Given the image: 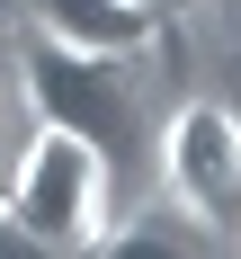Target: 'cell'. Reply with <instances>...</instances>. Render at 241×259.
<instances>
[{
	"instance_id": "6da1fadb",
	"label": "cell",
	"mask_w": 241,
	"mask_h": 259,
	"mask_svg": "<svg viewBox=\"0 0 241 259\" xmlns=\"http://www.w3.org/2000/svg\"><path fill=\"white\" fill-rule=\"evenodd\" d=\"M0 206L80 259L107 233V152L89 143V134L36 116V134H27V152H18V170H9V197H0Z\"/></svg>"
},
{
	"instance_id": "7a4b0ae2",
	"label": "cell",
	"mask_w": 241,
	"mask_h": 259,
	"mask_svg": "<svg viewBox=\"0 0 241 259\" xmlns=\"http://www.w3.org/2000/svg\"><path fill=\"white\" fill-rule=\"evenodd\" d=\"M18 90L27 107L45 116V125H72L89 134L107 161L125 152L134 116H143V72H134V54H72V45H36L18 54Z\"/></svg>"
},
{
	"instance_id": "3957f363",
	"label": "cell",
	"mask_w": 241,
	"mask_h": 259,
	"mask_svg": "<svg viewBox=\"0 0 241 259\" xmlns=\"http://www.w3.org/2000/svg\"><path fill=\"white\" fill-rule=\"evenodd\" d=\"M161 188L197 233H241V116L187 99L161 125Z\"/></svg>"
},
{
	"instance_id": "277c9868",
	"label": "cell",
	"mask_w": 241,
	"mask_h": 259,
	"mask_svg": "<svg viewBox=\"0 0 241 259\" xmlns=\"http://www.w3.org/2000/svg\"><path fill=\"white\" fill-rule=\"evenodd\" d=\"M27 18L45 45H72V54H152L161 45V9H134V0H27Z\"/></svg>"
},
{
	"instance_id": "5b68a950",
	"label": "cell",
	"mask_w": 241,
	"mask_h": 259,
	"mask_svg": "<svg viewBox=\"0 0 241 259\" xmlns=\"http://www.w3.org/2000/svg\"><path fill=\"white\" fill-rule=\"evenodd\" d=\"M197 241H187V224H170V214H125L116 233L89 241V259H197Z\"/></svg>"
},
{
	"instance_id": "8992f818",
	"label": "cell",
	"mask_w": 241,
	"mask_h": 259,
	"mask_svg": "<svg viewBox=\"0 0 241 259\" xmlns=\"http://www.w3.org/2000/svg\"><path fill=\"white\" fill-rule=\"evenodd\" d=\"M0 259H72V250H63V241H45L36 224H18V214L0 206Z\"/></svg>"
},
{
	"instance_id": "52a82bcc",
	"label": "cell",
	"mask_w": 241,
	"mask_h": 259,
	"mask_svg": "<svg viewBox=\"0 0 241 259\" xmlns=\"http://www.w3.org/2000/svg\"><path fill=\"white\" fill-rule=\"evenodd\" d=\"M134 9H161V18H170V9H179V0H134Z\"/></svg>"
}]
</instances>
